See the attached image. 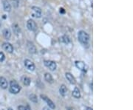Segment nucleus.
<instances>
[{"label": "nucleus", "mask_w": 133, "mask_h": 110, "mask_svg": "<svg viewBox=\"0 0 133 110\" xmlns=\"http://www.w3.org/2000/svg\"><path fill=\"white\" fill-rule=\"evenodd\" d=\"M78 38H79V41H80V43L81 44H83L84 46H86V45H88L89 43V36L87 33H86L85 31L84 30H81L78 33Z\"/></svg>", "instance_id": "obj_1"}, {"label": "nucleus", "mask_w": 133, "mask_h": 110, "mask_svg": "<svg viewBox=\"0 0 133 110\" xmlns=\"http://www.w3.org/2000/svg\"><path fill=\"white\" fill-rule=\"evenodd\" d=\"M9 90L12 94H18L21 90V86L16 81L13 80L10 83Z\"/></svg>", "instance_id": "obj_2"}, {"label": "nucleus", "mask_w": 133, "mask_h": 110, "mask_svg": "<svg viewBox=\"0 0 133 110\" xmlns=\"http://www.w3.org/2000/svg\"><path fill=\"white\" fill-rule=\"evenodd\" d=\"M32 16L35 18H40L42 16V10L39 7L33 6L31 8Z\"/></svg>", "instance_id": "obj_3"}, {"label": "nucleus", "mask_w": 133, "mask_h": 110, "mask_svg": "<svg viewBox=\"0 0 133 110\" xmlns=\"http://www.w3.org/2000/svg\"><path fill=\"white\" fill-rule=\"evenodd\" d=\"M75 64H76V67L81 71H82V72H87V71L88 67L87 66V64L84 62H83L81 61H76L75 62Z\"/></svg>", "instance_id": "obj_4"}, {"label": "nucleus", "mask_w": 133, "mask_h": 110, "mask_svg": "<svg viewBox=\"0 0 133 110\" xmlns=\"http://www.w3.org/2000/svg\"><path fill=\"white\" fill-rule=\"evenodd\" d=\"M24 64L27 69L30 71H34L36 69V66H35L34 63L29 59H26L24 61Z\"/></svg>", "instance_id": "obj_5"}, {"label": "nucleus", "mask_w": 133, "mask_h": 110, "mask_svg": "<svg viewBox=\"0 0 133 110\" xmlns=\"http://www.w3.org/2000/svg\"><path fill=\"white\" fill-rule=\"evenodd\" d=\"M44 65L47 67H48L49 69H50V70H51V71H54V70H55V69H56V63L55 62V61H50V60H45L44 61Z\"/></svg>", "instance_id": "obj_6"}, {"label": "nucleus", "mask_w": 133, "mask_h": 110, "mask_svg": "<svg viewBox=\"0 0 133 110\" xmlns=\"http://www.w3.org/2000/svg\"><path fill=\"white\" fill-rule=\"evenodd\" d=\"M27 28L30 31H36L37 29V25L33 20L29 19L27 22Z\"/></svg>", "instance_id": "obj_7"}, {"label": "nucleus", "mask_w": 133, "mask_h": 110, "mask_svg": "<svg viewBox=\"0 0 133 110\" xmlns=\"http://www.w3.org/2000/svg\"><path fill=\"white\" fill-rule=\"evenodd\" d=\"M41 98H42L44 101H46V103L47 104L49 108H50V109H52V110H55V104L53 103V101H52L49 98H47V97L46 95H41Z\"/></svg>", "instance_id": "obj_8"}, {"label": "nucleus", "mask_w": 133, "mask_h": 110, "mask_svg": "<svg viewBox=\"0 0 133 110\" xmlns=\"http://www.w3.org/2000/svg\"><path fill=\"white\" fill-rule=\"evenodd\" d=\"M2 48L4 51H6L7 53H12L13 52V47L12 46L11 44H10L8 42L3 43Z\"/></svg>", "instance_id": "obj_9"}, {"label": "nucleus", "mask_w": 133, "mask_h": 110, "mask_svg": "<svg viewBox=\"0 0 133 110\" xmlns=\"http://www.w3.org/2000/svg\"><path fill=\"white\" fill-rule=\"evenodd\" d=\"M27 49H28L30 53L34 54V53H36V48L35 45H34L32 42L28 41L27 44Z\"/></svg>", "instance_id": "obj_10"}, {"label": "nucleus", "mask_w": 133, "mask_h": 110, "mask_svg": "<svg viewBox=\"0 0 133 110\" xmlns=\"http://www.w3.org/2000/svg\"><path fill=\"white\" fill-rule=\"evenodd\" d=\"M65 77H66V78L67 79V81L70 83H72V84H75V83H76V78H74V76H73L71 73H66V74H65Z\"/></svg>", "instance_id": "obj_11"}, {"label": "nucleus", "mask_w": 133, "mask_h": 110, "mask_svg": "<svg viewBox=\"0 0 133 110\" xmlns=\"http://www.w3.org/2000/svg\"><path fill=\"white\" fill-rule=\"evenodd\" d=\"M7 86H8V82L6 80V78L4 77H0V87L1 89H5L7 88Z\"/></svg>", "instance_id": "obj_12"}, {"label": "nucleus", "mask_w": 133, "mask_h": 110, "mask_svg": "<svg viewBox=\"0 0 133 110\" xmlns=\"http://www.w3.org/2000/svg\"><path fill=\"white\" fill-rule=\"evenodd\" d=\"M3 7H4V11H6V12H10V10H11L10 4L7 1H6V0H4L3 1Z\"/></svg>", "instance_id": "obj_13"}, {"label": "nucleus", "mask_w": 133, "mask_h": 110, "mask_svg": "<svg viewBox=\"0 0 133 110\" xmlns=\"http://www.w3.org/2000/svg\"><path fill=\"white\" fill-rule=\"evenodd\" d=\"M59 92L62 96H65L67 93V89L64 84H62L59 88Z\"/></svg>", "instance_id": "obj_14"}, {"label": "nucleus", "mask_w": 133, "mask_h": 110, "mask_svg": "<svg viewBox=\"0 0 133 110\" xmlns=\"http://www.w3.org/2000/svg\"><path fill=\"white\" fill-rule=\"evenodd\" d=\"M72 95L75 98H81V92H80L79 89L78 87H75V89L73 91Z\"/></svg>", "instance_id": "obj_15"}, {"label": "nucleus", "mask_w": 133, "mask_h": 110, "mask_svg": "<svg viewBox=\"0 0 133 110\" xmlns=\"http://www.w3.org/2000/svg\"><path fill=\"white\" fill-rule=\"evenodd\" d=\"M3 36L6 40H9L11 36V33L9 29H4L3 30Z\"/></svg>", "instance_id": "obj_16"}, {"label": "nucleus", "mask_w": 133, "mask_h": 110, "mask_svg": "<svg viewBox=\"0 0 133 110\" xmlns=\"http://www.w3.org/2000/svg\"><path fill=\"white\" fill-rule=\"evenodd\" d=\"M60 41L62 42V43H64V44H69L70 42V38H69L68 36H63L62 37H61L60 38Z\"/></svg>", "instance_id": "obj_17"}, {"label": "nucleus", "mask_w": 133, "mask_h": 110, "mask_svg": "<svg viewBox=\"0 0 133 110\" xmlns=\"http://www.w3.org/2000/svg\"><path fill=\"white\" fill-rule=\"evenodd\" d=\"M44 79H45V81H46L47 82L50 83H53V77H52L51 74H50V73H47L44 74Z\"/></svg>", "instance_id": "obj_18"}, {"label": "nucleus", "mask_w": 133, "mask_h": 110, "mask_svg": "<svg viewBox=\"0 0 133 110\" xmlns=\"http://www.w3.org/2000/svg\"><path fill=\"white\" fill-rule=\"evenodd\" d=\"M22 83H23V84H24L25 86H30V79L28 77L25 76V77L22 78Z\"/></svg>", "instance_id": "obj_19"}, {"label": "nucleus", "mask_w": 133, "mask_h": 110, "mask_svg": "<svg viewBox=\"0 0 133 110\" xmlns=\"http://www.w3.org/2000/svg\"><path fill=\"white\" fill-rule=\"evenodd\" d=\"M30 100L31 101H33V103H37L38 102V98L37 96L35 94H31L30 95Z\"/></svg>", "instance_id": "obj_20"}, {"label": "nucleus", "mask_w": 133, "mask_h": 110, "mask_svg": "<svg viewBox=\"0 0 133 110\" xmlns=\"http://www.w3.org/2000/svg\"><path fill=\"white\" fill-rule=\"evenodd\" d=\"M13 32H14L16 34H18V33H19V32H20V28H19L18 25H16V24H14V25H13Z\"/></svg>", "instance_id": "obj_21"}, {"label": "nucleus", "mask_w": 133, "mask_h": 110, "mask_svg": "<svg viewBox=\"0 0 133 110\" xmlns=\"http://www.w3.org/2000/svg\"><path fill=\"white\" fill-rule=\"evenodd\" d=\"M18 110H31L28 107H26V106H19L18 107Z\"/></svg>", "instance_id": "obj_22"}, {"label": "nucleus", "mask_w": 133, "mask_h": 110, "mask_svg": "<svg viewBox=\"0 0 133 110\" xmlns=\"http://www.w3.org/2000/svg\"><path fill=\"white\" fill-rule=\"evenodd\" d=\"M4 58H5V55H4V54L2 52H0V61H1V62L4 61Z\"/></svg>", "instance_id": "obj_23"}, {"label": "nucleus", "mask_w": 133, "mask_h": 110, "mask_svg": "<svg viewBox=\"0 0 133 110\" xmlns=\"http://www.w3.org/2000/svg\"><path fill=\"white\" fill-rule=\"evenodd\" d=\"M59 12L61 13H65V10L64 9V8H62V7H61L60 9H59Z\"/></svg>", "instance_id": "obj_24"}, {"label": "nucleus", "mask_w": 133, "mask_h": 110, "mask_svg": "<svg viewBox=\"0 0 133 110\" xmlns=\"http://www.w3.org/2000/svg\"><path fill=\"white\" fill-rule=\"evenodd\" d=\"M50 110V109H49V107H44V108H43V110Z\"/></svg>", "instance_id": "obj_25"}, {"label": "nucleus", "mask_w": 133, "mask_h": 110, "mask_svg": "<svg viewBox=\"0 0 133 110\" xmlns=\"http://www.w3.org/2000/svg\"><path fill=\"white\" fill-rule=\"evenodd\" d=\"M86 110H92V108H89V107H87V108H86Z\"/></svg>", "instance_id": "obj_26"}, {"label": "nucleus", "mask_w": 133, "mask_h": 110, "mask_svg": "<svg viewBox=\"0 0 133 110\" xmlns=\"http://www.w3.org/2000/svg\"><path fill=\"white\" fill-rule=\"evenodd\" d=\"M67 110H73L72 109H70V108H67Z\"/></svg>", "instance_id": "obj_27"}, {"label": "nucleus", "mask_w": 133, "mask_h": 110, "mask_svg": "<svg viewBox=\"0 0 133 110\" xmlns=\"http://www.w3.org/2000/svg\"><path fill=\"white\" fill-rule=\"evenodd\" d=\"M0 27H1V20H0Z\"/></svg>", "instance_id": "obj_28"}]
</instances>
